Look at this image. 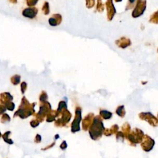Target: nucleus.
Here are the masks:
<instances>
[{
	"label": "nucleus",
	"mask_w": 158,
	"mask_h": 158,
	"mask_svg": "<svg viewBox=\"0 0 158 158\" xmlns=\"http://www.w3.org/2000/svg\"><path fill=\"white\" fill-rule=\"evenodd\" d=\"M146 0H138L136 7L132 12L133 17L136 18L141 16L144 13V11L146 9Z\"/></svg>",
	"instance_id": "obj_1"
},
{
	"label": "nucleus",
	"mask_w": 158,
	"mask_h": 158,
	"mask_svg": "<svg viewBox=\"0 0 158 158\" xmlns=\"http://www.w3.org/2000/svg\"><path fill=\"white\" fill-rule=\"evenodd\" d=\"M106 8L107 12H108V19L109 21H111L116 12V9L114 6L113 0H108L107 1Z\"/></svg>",
	"instance_id": "obj_2"
},
{
	"label": "nucleus",
	"mask_w": 158,
	"mask_h": 158,
	"mask_svg": "<svg viewBox=\"0 0 158 158\" xmlns=\"http://www.w3.org/2000/svg\"><path fill=\"white\" fill-rule=\"evenodd\" d=\"M38 13V10L35 8H29L27 9H24L23 11L22 14L25 17L30 18V19H33L35 17Z\"/></svg>",
	"instance_id": "obj_3"
},
{
	"label": "nucleus",
	"mask_w": 158,
	"mask_h": 158,
	"mask_svg": "<svg viewBox=\"0 0 158 158\" xmlns=\"http://www.w3.org/2000/svg\"><path fill=\"white\" fill-rule=\"evenodd\" d=\"M62 16L60 14H54L49 18L48 22L51 26H57L61 23Z\"/></svg>",
	"instance_id": "obj_4"
},
{
	"label": "nucleus",
	"mask_w": 158,
	"mask_h": 158,
	"mask_svg": "<svg viewBox=\"0 0 158 158\" xmlns=\"http://www.w3.org/2000/svg\"><path fill=\"white\" fill-rule=\"evenodd\" d=\"M116 43L122 48H126L128 46L130 45L131 42L130 39L126 38V37H122L119 40H117L116 42Z\"/></svg>",
	"instance_id": "obj_5"
},
{
	"label": "nucleus",
	"mask_w": 158,
	"mask_h": 158,
	"mask_svg": "<svg viewBox=\"0 0 158 158\" xmlns=\"http://www.w3.org/2000/svg\"><path fill=\"white\" fill-rule=\"evenodd\" d=\"M81 117H80V115L75 118V120L74 121L72 124V131H78L79 130V122H80V120Z\"/></svg>",
	"instance_id": "obj_6"
},
{
	"label": "nucleus",
	"mask_w": 158,
	"mask_h": 158,
	"mask_svg": "<svg viewBox=\"0 0 158 158\" xmlns=\"http://www.w3.org/2000/svg\"><path fill=\"white\" fill-rule=\"evenodd\" d=\"M43 12L45 15H48L49 13V3L48 2H45L44 3L43 7Z\"/></svg>",
	"instance_id": "obj_7"
},
{
	"label": "nucleus",
	"mask_w": 158,
	"mask_h": 158,
	"mask_svg": "<svg viewBox=\"0 0 158 158\" xmlns=\"http://www.w3.org/2000/svg\"><path fill=\"white\" fill-rule=\"evenodd\" d=\"M150 22L157 24V12H156L155 14H153L150 19Z\"/></svg>",
	"instance_id": "obj_8"
},
{
	"label": "nucleus",
	"mask_w": 158,
	"mask_h": 158,
	"mask_svg": "<svg viewBox=\"0 0 158 158\" xmlns=\"http://www.w3.org/2000/svg\"><path fill=\"white\" fill-rule=\"evenodd\" d=\"M9 133H10L9 131H8V132L5 133L3 135V138H4V140L5 141H6V142H7V143H9V144H12V143H13V142L12 141V140H9V139H8V134H9Z\"/></svg>",
	"instance_id": "obj_9"
},
{
	"label": "nucleus",
	"mask_w": 158,
	"mask_h": 158,
	"mask_svg": "<svg viewBox=\"0 0 158 158\" xmlns=\"http://www.w3.org/2000/svg\"><path fill=\"white\" fill-rule=\"evenodd\" d=\"M87 1V7L91 8L95 4V0H86Z\"/></svg>",
	"instance_id": "obj_10"
},
{
	"label": "nucleus",
	"mask_w": 158,
	"mask_h": 158,
	"mask_svg": "<svg viewBox=\"0 0 158 158\" xmlns=\"http://www.w3.org/2000/svg\"><path fill=\"white\" fill-rule=\"evenodd\" d=\"M98 11H100V12H102L104 9V5L102 3L101 0H98Z\"/></svg>",
	"instance_id": "obj_11"
},
{
	"label": "nucleus",
	"mask_w": 158,
	"mask_h": 158,
	"mask_svg": "<svg viewBox=\"0 0 158 158\" xmlns=\"http://www.w3.org/2000/svg\"><path fill=\"white\" fill-rule=\"evenodd\" d=\"M38 1V0H27V3L29 6H33L37 4Z\"/></svg>",
	"instance_id": "obj_12"
},
{
	"label": "nucleus",
	"mask_w": 158,
	"mask_h": 158,
	"mask_svg": "<svg viewBox=\"0 0 158 158\" xmlns=\"http://www.w3.org/2000/svg\"><path fill=\"white\" fill-rule=\"evenodd\" d=\"M20 80V77L19 76H14L13 78H12V82L15 85H16V84L19 83Z\"/></svg>",
	"instance_id": "obj_13"
},
{
	"label": "nucleus",
	"mask_w": 158,
	"mask_h": 158,
	"mask_svg": "<svg viewBox=\"0 0 158 158\" xmlns=\"http://www.w3.org/2000/svg\"><path fill=\"white\" fill-rule=\"evenodd\" d=\"M8 119H10L9 116H8V115H7V114H4V116H3L2 120H3V121H9V120H8Z\"/></svg>",
	"instance_id": "obj_14"
},
{
	"label": "nucleus",
	"mask_w": 158,
	"mask_h": 158,
	"mask_svg": "<svg viewBox=\"0 0 158 158\" xmlns=\"http://www.w3.org/2000/svg\"><path fill=\"white\" fill-rule=\"evenodd\" d=\"M129 1L130 3H133L135 1V0H129Z\"/></svg>",
	"instance_id": "obj_15"
},
{
	"label": "nucleus",
	"mask_w": 158,
	"mask_h": 158,
	"mask_svg": "<svg viewBox=\"0 0 158 158\" xmlns=\"http://www.w3.org/2000/svg\"><path fill=\"white\" fill-rule=\"evenodd\" d=\"M115 1H116V2H119V1H121L122 0H115Z\"/></svg>",
	"instance_id": "obj_16"
},
{
	"label": "nucleus",
	"mask_w": 158,
	"mask_h": 158,
	"mask_svg": "<svg viewBox=\"0 0 158 158\" xmlns=\"http://www.w3.org/2000/svg\"><path fill=\"white\" fill-rule=\"evenodd\" d=\"M0 136H1V133H0Z\"/></svg>",
	"instance_id": "obj_17"
}]
</instances>
